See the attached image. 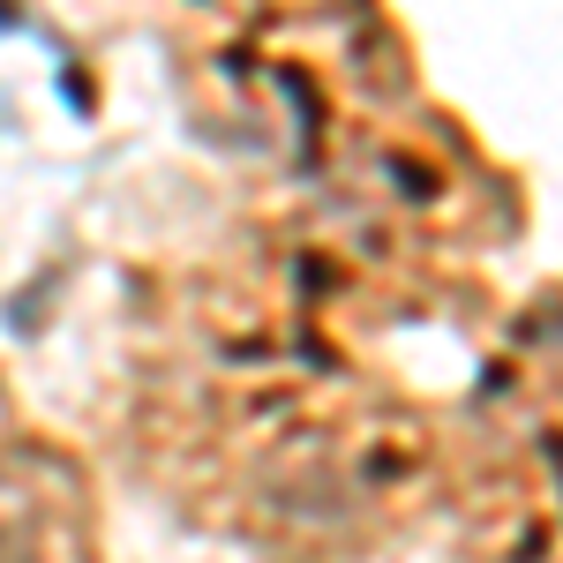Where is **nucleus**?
<instances>
[{"label": "nucleus", "instance_id": "f03ea898", "mask_svg": "<svg viewBox=\"0 0 563 563\" xmlns=\"http://www.w3.org/2000/svg\"><path fill=\"white\" fill-rule=\"evenodd\" d=\"M384 174L398 180L413 203H435V196H443V174H435V158H421V151H398V143H390V151H384Z\"/></svg>", "mask_w": 563, "mask_h": 563}, {"label": "nucleus", "instance_id": "f257e3e1", "mask_svg": "<svg viewBox=\"0 0 563 563\" xmlns=\"http://www.w3.org/2000/svg\"><path fill=\"white\" fill-rule=\"evenodd\" d=\"M429 421L406 406H376L361 413V429L346 435V481L361 496H406L413 481L429 474Z\"/></svg>", "mask_w": 563, "mask_h": 563}]
</instances>
